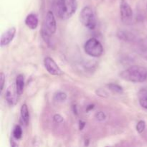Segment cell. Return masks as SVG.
<instances>
[{
  "label": "cell",
  "instance_id": "9a60e30c",
  "mask_svg": "<svg viewBox=\"0 0 147 147\" xmlns=\"http://www.w3.org/2000/svg\"><path fill=\"white\" fill-rule=\"evenodd\" d=\"M13 137L17 140H19L22 136V129L20 125H17L13 129Z\"/></svg>",
  "mask_w": 147,
  "mask_h": 147
},
{
  "label": "cell",
  "instance_id": "277c9868",
  "mask_svg": "<svg viewBox=\"0 0 147 147\" xmlns=\"http://www.w3.org/2000/svg\"><path fill=\"white\" fill-rule=\"evenodd\" d=\"M84 50L86 54L93 57H100L103 53V45L96 38L88 40L84 45Z\"/></svg>",
  "mask_w": 147,
  "mask_h": 147
},
{
  "label": "cell",
  "instance_id": "4fadbf2b",
  "mask_svg": "<svg viewBox=\"0 0 147 147\" xmlns=\"http://www.w3.org/2000/svg\"><path fill=\"white\" fill-rule=\"evenodd\" d=\"M20 115L22 122L25 125H27L30 120V113H29L28 107L26 104H23L20 109Z\"/></svg>",
  "mask_w": 147,
  "mask_h": 147
},
{
  "label": "cell",
  "instance_id": "8fae6325",
  "mask_svg": "<svg viewBox=\"0 0 147 147\" xmlns=\"http://www.w3.org/2000/svg\"><path fill=\"white\" fill-rule=\"evenodd\" d=\"M117 37L120 40L126 42H132L136 39L134 34L131 32L127 31V30H120V31H119L117 32Z\"/></svg>",
  "mask_w": 147,
  "mask_h": 147
},
{
  "label": "cell",
  "instance_id": "ac0fdd59",
  "mask_svg": "<svg viewBox=\"0 0 147 147\" xmlns=\"http://www.w3.org/2000/svg\"><path fill=\"white\" fill-rule=\"evenodd\" d=\"M95 118H96L97 121H98L100 122H102V121H104L106 119V115L104 112L99 111L96 113V115H95Z\"/></svg>",
  "mask_w": 147,
  "mask_h": 147
},
{
  "label": "cell",
  "instance_id": "7a4b0ae2",
  "mask_svg": "<svg viewBox=\"0 0 147 147\" xmlns=\"http://www.w3.org/2000/svg\"><path fill=\"white\" fill-rule=\"evenodd\" d=\"M119 76L126 81L144 83L147 80V70L144 67L133 65L121 72Z\"/></svg>",
  "mask_w": 147,
  "mask_h": 147
},
{
  "label": "cell",
  "instance_id": "7c38bea8",
  "mask_svg": "<svg viewBox=\"0 0 147 147\" xmlns=\"http://www.w3.org/2000/svg\"><path fill=\"white\" fill-rule=\"evenodd\" d=\"M15 87L17 93L19 96H21L24 89V77L23 75L20 74L17 76L15 82Z\"/></svg>",
  "mask_w": 147,
  "mask_h": 147
},
{
  "label": "cell",
  "instance_id": "9c48e42d",
  "mask_svg": "<svg viewBox=\"0 0 147 147\" xmlns=\"http://www.w3.org/2000/svg\"><path fill=\"white\" fill-rule=\"evenodd\" d=\"M16 34L15 27H11L8 29L6 32H4L1 37V46H6L9 44L14 39Z\"/></svg>",
  "mask_w": 147,
  "mask_h": 147
},
{
  "label": "cell",
  "instance_id": "603a6c76",
  "mask_svg": "<svg viewBox=\"0 0 147 147\" xmlns=\"http://www.w3.org/2000/svg\"><path fill=\"white\" fill-rule=\"evenodd\" d=\"M140 98H147V90H142L139 93Z\"/></svg>",
  "mask_w": 147,
  "mask_h": 147
},
{
  "label": "cell",
  "instance_id": "2e32d148",
  "mask_svg": "<svg viewBox=\"0 0 147 147\" xmlns=\"http://www.w3.org/2000/svg\"><path fill=\"white\" fill-rule=\"evenodd\" d=\"M54 100L58 103L64 102L67 99V94L64 92H57L54 95Z\"/></svg>",
  "mask_w": 147,
  "mask_h": 147
},
{
  "label": "cell",
  "instance_id": "52a82bcc",
  "mask_svg": "<svg viewBox=\"0 0 147 147\" xmlns=\"http://www.w3.org/2000/svg\"><path fill=\"white\" fill-rule=\"evenodd\" d=\"M44 65L47 71L53 76H60L63 73L60 67L52 57H46L44 59Z\"/></svg>",
  "mask_w": 147,
  "mask_h": 147
},
{
  "label": "cell",
  "instance_id": "d6986e66",
  "mask_svg": "<svg viewBox=\"0 0 147 147\" xmlns=\"http://www.w3.org/2000/svg\"><path fill=\"white\" fill-rule=\"evenodd\" d=\"M53 120L55 123H63L64 121V119H63V116L60 114H55L53 116Z\"/></svg>",
  "mask_w": 147,
  "mask_h": 147
},
{
  "label": "cell",
  "instance_id": "5bb4252c",
  "mask_svg": "<svg viewBox=\"0 0 147 147\" xmlns=\"http://www.w3.org/2000/svg\"><path fill=\"white\" fill-rule=\"evenodd\" d=\"M107 87L109 90L116 93H121L123 91V88L121 86H119V84H116V83H109L107 85Z\"/></svg>",
  "mask_w": 147,
  "mask_h": 147
},
{
  "label": "cell",
  "instance_id": "5b68a950",
  "mask_svg": "<svg viewBox=\"0 0 147 147\" xmlns=\"http://www.w3.org/2000/svg\"><path fill=\"white\" fill-rule=\"evenodd\" d=\"M80 19L82 24L90 30H94L96 27V19L90 7H85L81 10Z\"/></svg>",
  "mask_w": 147,
  "mask_h": 147
},
{
  "label": "cell",
  "instance_id": "ffe728a7",
  "mask_svg": "<svg viewBox=\"0 0 147 147\" xmlns=\"http://www.w3.org/2000/svg\"><path fill=\"white\" fill-rule=\"evenodd\" d=\"M5 80H6L5 75H4V73H1V75H0V84H1V91H2L3 89H4V83H5Z\"/></svg>",
  "mask_w": 147,
  "mask_h": 147
},
{
  "label": "cell",
  "instance_id": "44dd1931",
  "mask_svg": "<svg viewBox=\"0 0 147 147\" xmlns=\"http://www.w3.org/2000/svg\"><path fill=\"white\" fill-rule=\"evenodd\" d=\"M96 94L98 95V96H100V97H107L108 96H109V94H108L107 92L106 91V90H102V89H98V90H97L96 91Z\"/></svg>",
  "mask_w": 147,
  "mask_h": 147
},
{
  "label": "cell",
  "instance_id": "8992f818",
  "mask_svg": "<svg viewBox=\"0 0 147 147\" xmlns=\"http://www.w3.org/2000/svg\"><path fill=\"white\" fill-rule=\"evenodd\" d=\"M120 14L122 22L126 25L132 24L134 19V12L131 7L126 0H121Z\"/></svg>",
  "mask_w": 147,
  "mask_h": 147
},
{
  "label": "cell",
  "instance_id": "3957f363",
  "mask_svg": "<svg viewBox=\"0 0 147 147\" xmlns=\"http://www.w3.org/2000/svg\"><path fill=\"white\" fill-rule=\"evenodd\" d=\"M56 30L57 22L55 17L51 11H49L46 14L42 29V37L47 45L50 44V37L56 32Z\"/></svg>",
  "mask_w": 147,
  "mask_h": 147
},
{
  "label": "cell",
  "instance_id": "30bf717a",
  "mask_svg": "<svg viewBox=\"0 0 147 147\" xmlns=\"http://www.w3.org/2000/svg\"><path fill=\"white\" fill-rule=\"evenodd\" d=\"M25 24L31 30H35L38 26V18L34 14H30L25 19Z\"/></svg>",
  "mask_w": 147,
  "mask_h": 147
},
{
  "label": "cell",
  "instance_id": "e0dca14e",
  "mask_svg": "<svg viewBox=\"0 0 147 147\" xmlns=\"http://www.w3.org/2000/svg\"><path fill=\"white\" fill-rule=\"evenodd\" d=\"M145 129H146V123H145L144 121H139L136 126V131H137L138 133H143V132L144 131Z\"/></svg>",
  "mask_w": 147,
  "mask_h": 147
},
{
  "label": "cell",
  "instance_id": "7402d4cb",
  "mask_svg": "<svg viewBox=\"0 0 147 147\" xmlns=\"http://www.w3.org/2000/svg\"><path fill=\"white\" fill-rule=\"evenodd\" d=\"M139 104L142 108L147 109V98H140Z\"/></svg>",
  "mask_w": 147,
  "mask_h": 147
},
{
  "label": "cell",
  "instance_id": "ba28073f",
  "mask_svg": "<svg viewBox=\"0 0 147 147\" xmlns=\"http://www.w3.org/2000/svg\"><path fill=\"white\" fill-rule=\"evenodd\" d=\"M19 96L16 90L15 85H11L7 88L5 93V99L9 106H14L17 102V97Z\"/></svg>",
  "mask_w": 147,
  "mask_h": 147
},
{
  "label": "cell",
  "instance_id": "6da1fadb",
  "mask_svg": "<svg viewBox=\"0 0 147 147\" xmlns=\"http://www.w3.org/2000/svg\"><path fill=\"white\" fill-rule=\"evenodd\" d=\"M78 8L76 0H55L54 9L61 20H67L76 13Z\"/></svg>",
  "mask_w": 147,
  "mask_h": 147
},
{
  "label": "cell",
  "instance_id": "d4e9b609",
  "mask_svg": "<svg viewBox=\"0 0 147 147\" xmlns=\"http://www.w3.org/2000/svg\"><path fill=\"white\" fill-rule=\"evenodd\" d=\"M93 109H94V105L90 104L87 106V108H86V111L88 112V111H90L93 110Z\"/></svg>",
  "mask_w": 147,
  "mask_h": 147
},
{
  "label": "cell",
  "instance_id": "cb8c5ba5",
  "mask_svg": "<svg viewBox=\"0 0 147 147\" xmlns=\"http://www.w3.org/2000/svg\"><path fill=\"white\" fill-rule=\"evenodd\" d=\"M85 126H86V122L80 120V121H79V130H83V129H84Z\"/></svg>",
  "mask_w": 147,
  "mask_h": 147
},
{
  "label": "cell",
  "instance_id": "484cf974",
  "mask_svg": "<svg viewBox=\"0 0 147 147\" xmlns=\"http://www.w3.org/2000/svg\"><path fill=\"white\" fill-rule=\"evenodd\" d=\"M73 113H76V114H78L77 107H76V106H73Z\"/></svg>",
  "mask_w": 147,
  "mask_h": 147
}]
</instances>
